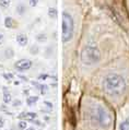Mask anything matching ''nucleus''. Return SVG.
Listing matches in <instances>:
<instances>
[{
  "label": "nucleus",
  "mask_w": 129,
  "mask_h": 130,
  "mask_svg": "<svg viewBox=\"0 0 129 130\" xmlns=\"http://www.w3.org/2000/svg\"><path fill=\"white\" fill-rule=\"evenodd\" d=\"M81 60L85 64H94L101 60V52L96 46L87 45L81 52Z\"/></svg>",
  "instance_id": "obj_4"
},
{
  "label": "nucleus",
  "mask_w": 129,
  "mask_h": 130,
  "mask_svg": "<svg viewBox=\"0 0 129 130\" xmlns=\"http://www.w3.org/2000/svg\"><path fill=\"white\" fill-rule=\"evenodd\" d=\"M28 3H30L31 7H36L37 3H38V0H30V1H28Z\"/></svg>",
  "instance_id": "obj_19"
},
{
  "label": "nucleus",
  "mask_w": 129,
  "mask_h": 130,
  "mask_svg": "<svg viewBox=\"0 0 129 130\" xmlns=\"http://www.w3.org/2000/svg\"><path fill=\"white\" fill-rule=\"evenodd\" d=\"M48 15H49V18H56L57 17V10L55 8H49L48 9Z\"/></svg>",
  "instance_id": "obj_15"
},
{
  "label": "nucleus",
  "mask_w": 129,
  "mask_h": 130,
  "mask_svg": "<svg viewBox=\"0 0 129 130\" xmlns=\"http://www.w3.org/2000/svg\"><path fill=\"white\" fill-rule=\"evenodd\" d=\"M11 5V0H0V8L7 9Z\"/></svg>",
  "instance_id": "obj_13"
},
{
  "label": "nucleus",
  "mask_w": 129,
  "mask_h": 130,
  "mask_svg": "<svg viewBox=\"0 0 129 130\" xmlns=\"http://www.w3.org/2000/svg\"><path fill=\"white\" fill-rule=\"evenodd\" d=\"M11 100H12V96L10 94V92H5V94H3V102L6 104H9L11 103Z\"/></svg>",
  "instance_id": "obj_14"
},
{
  "label": "nucleus",
  "mask_w": 129,
  "mask_h": 130,
  "mask_svg": "<svg viewBox=\"0 0 129 130\" xmlns=\"http://www.w3.org/2000/svg\"><path fill=\"white\" fill-rule=\"evenodd\" d=\"M3 78H5L6 80L10 81V80H12L13 79V74L12 73H3Z\"/></svg>",
  "instance_id": "obj_18"
},
{
  "label": "nucleus",
  "mask_w": 129,
  "mask_h": 130,
  "mask_svg": "<svg viewBox=\"0 0 129 130\" xmlns=\"http://www.w3.org/2000/svg\"><path fill=\"white\" fill-rule=\"evenodd\" d=\"M46 78H47V75H46V74H42L41 77H39V79H41V80H45Z\"/></svg>",
  "instance_id": "obj_23"
},
{
  "label": "nucleus",
  "mask_w": 129,
  "mask_h": 130,
  "mask_svg": "<svg viewBox=\"0 0 129 130\" xmlns=\"http://www.w3.org/2000/svg\"><path fill=\"white\" fill-rule=\"evenodd\" d=\"M61 39L63 43L70 42V39L73 36V30H74V22L73 18L71 17L70 13L64 11L62 13V24H61Z\"/></svg>",
  "instance_id": "obj_3"
},
{
  "label": "nucleus",
  "mask_w": 129,
  "mask_h": 130,
  "mask_svg": "<svg viewBox=\"0 0 129 130\" xmlns=\"http://www.w3.org/2000/svg\"><path fill=\"white\" fill-rule=\"evenodd\" d=\"M3 43V34H0V45Z\"/></svg>",
  "instance_id": "obj_24"
},
{
  "label": "nucleus",
  "mask_w": 129,
  "mask_h": 130,
  "mask_svg": "<svg viewBox=\"0 0 129 130\" xmlns=\"http://www.w3.org/2000/svg\"><path fill=\"white\" fill-rule=\"evenodd\" d=\"M17 13L19 14V15H24L26 12V6L23 5V3H20V5L17 6Z\"/></svg>",
  "instance_id": "obj_9"
},
{
  "label": "nucleus",
  "mask_w": 129,
  "mask_h": 130,
  "mask_svg": "<svg viewBox=\"0 0 129 130\" xmlns=\"http://www.w3.org/2000/svg\"><path fill=\"white\" fill-rule=\"evenodd\" d=\"M46 90H47V86H46V85H42V86H41V92H42V94H45V93H46Z\"/></svg>",
  "instance_id": "obj_20"
},
{
  "label": "nucleus",
  "mask_w": 129,
  "mask_h": 130,
  "mask_svg": "<svg viewBox=\"0 0 129 130\" xmlns=\"http://www.w3.org/2000/svg\"><path fill=\"white\" fill-rule=\"evenodd\" d=\"M104 90L112 95H119L126 90V81L118 73H109L103 80Z\"/></svg>",
  "instance_id": "obj_2"
},
{
  "label": "nucleus",
  "mask_w": 129,
  "mask_h": 130,
  "mask_svg": "<svg viewBox=\"0 0 129 130\" xmlns=\"http://www.w3.org/2000/svg\"><path fill=\"white\" fill-rule=\"evenodd\" d=\"M3 126H5V119L0 116V128H2Z\"/></svg>",
  "instance_id": "obj_22"
},
{
  "label": "nucleus",
  "mask_w": 129,
  "mask_h": 130,
  "mask_svg": "<svg viewBox=\"0 0 129 130\" xmlns=\"http://www.w3.org/2000/svg\"><path fill=\"white\" fill-rule=\"evenodd\" d=\"M12 105H13V106H20V105H21V101H20V100H15V101L13 102Z\"/></svg>",
  "instance_id": "obj_21"
},
{
  "label": "nucleus",
  "mask_w": 129,
  "mask_h": 130,
  "mask_svg": "<svg viewBox=\"0 0 129 130\" xmlns=\"http://www.w3.org/2000/svg\"><path fill=\"white\" fill-rule=\"evenodd\" d=\"M37 101H38V96H28L26 100V103L28 106H33Z\"/></svg>",
  "instance_id": "obj_10"
},
{
  "label": "nucleus",
  "mask_w": 129,
  "mask_h": 130,
  "mask_svg": "<svg viewBox=\"0 0 129 130\" xmlns=\"http://www.w3.org/2000/svg\"><path fill=\"white\" fill-rule=\"evenodd\" d=\"M31 67H32V61L28 60V59H21L14 63V68L20 72L26 71V70L30 69Z\"/></svg>",
  "instance_id": "obj_5"
},
{
  "label": "nucleus",
  "mask_w": 129,
  "mask_h": 130,
  "mask_svg": "<svg viewBox=\"0 0 129 130\" xmlns=\"http://www.w3.org/2000/svg\"><path fill=\"white\" fill-rule=\"evenodd\" d=\"M18 127H19L20 130H25V129H26V121L21 120L19 124H18Z\"/></svg>",
  "instance_id": "obj_16"
},
{
  "label": "nucleus",
  "mask_w": 129,
  "mask_h": 130,
  "mask_svg": "<svg viewBox=\"0 0 129 130\" xmlns=\"http://www.w3.org/2000/svg\"><path fill=\"white\" fill-rule=\"evenodd\" d=\"M30 53L32 54V55H36V54H38V47L37 46H35V45H33L30 48Z\"/></svg>",
  "instance_id": "obj_17"
},
{
  "label": "nucleus",
  "mask_w": 129,
  "mask_h": 130,
  "mask_svg": "<svg viewBox=\"0 0 129 130\" xmlns=\"http://www.w3.org/2000/svg\"><path fill=\"white\" fill-rule=\"evenodd\" d=\"M5 26L8 27V28H14L17 27V22L15 20L11 17H7L5 19Z\"/></svg>",
  "instance_id": "obj_7"
},
{
  "label": "nucleus",
  "mask_w": 129,
  "mask_h": 130,
  "mask_svg": "<svg viewBox=\"0 0 129 130\" xmlns=\"http://www.w3.org/2000/svg\"><path fill=\"white\" fill-rule=\"evenodd\" d=\"M36 41L39 43H45L47 41V35L44 34V33H39L36 35Z\"/></svg>",
  "instance_id": "obj_11"
},
{
  "label": "nucleus",
  "mask_w": 129,
  "mask_h": 130,
  "mask_svg": "<svg viewBox=\"0 0 129 130\" xmlns=\"http://www.w3.org/2000/svg\"><path fill=\"white\" fill-rule=\"evenodd\" d=\"M19 118L21 119H24V120H31V121H33L35 118H36V114L35 113H23V114H21Z\"/></svg>",
  "instance_id": "obj_8"
},
{
  "label": "nucleus",
  "mask_w": 129,
  "mask_h": 130,
  "mask_svg": "<svg viewBox=\"0 0 129 130\" xmlns=\"http://www.w3.org/2000/svg\"><path fill=\"white\" fill-rule=\"evenodd\" d=\"M119 130H129V118L125 119L119 126Z\"/></svg>",
  "instance_id": "obj_12"
},
{
  "label": "nucleus",
  "mask_w": 129,
  "mask_h": 130,
  "mask_svg": "<svg viewBox=\"0 0 129 130\" xmlns=\"http://www.w3.org/2000/svg\"><path fill=\"white\" fill-rule=\"evenodd\" d=\"M17 42L20 46H26L27 43H28V38H27V36L25 34L20 33V34L17 35Z\"/></svg>",
  "instance_id": "obj_6"
},
{
  "label": "nucleus",
  "mask_w": 129,
  "mask_h": 130,
  "mask_svg": "<svg viewBox=\"0 0 129 130\" xmlns=\"http://www.w3.org/2000/svg\"><path fill=\"white\" fill-rule=\"evenodd\" d=\"M26 130H36V129L33 128V127H30V128H26Z\"/></svg>",
  "instance_id": "obj_25"
},
{
  "label": "nucleus",
  "mask_w": 129,
  "mask_h": 130,
  "mask_svg": "<svg viewBox=\"0 0 129 130\" xmlns=\"http://www.w3.org/2000/svg\"><path fill=\"white\" fill-rule=\"evenodd\" d=\"M88 115L90 120L94 125H98L100 127H109L112 124V117L109 111L107 110L105 106L98 103H92L88 108Z\"/></svg>",
  "instance_id": "obj_1"
}]
</instances>
